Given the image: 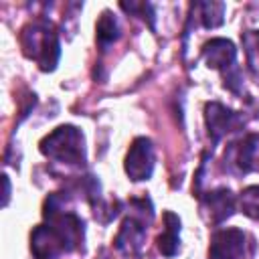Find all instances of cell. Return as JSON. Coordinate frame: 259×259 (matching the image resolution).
Wrapping results in <instances>:
<instances>
[{
  "mask_svg": "<svg viewBox=\"0 0 259 259\" xmlns=\"http://www.w3.org/2000/svg\"><path fill=\"white\" fill-rule=\"evenodd\" d=\"M2 182H4V204H8V198H10V180H8V176H2Z\"/></svg>",
  "mask_w": 259,
  "mask_h": 259,
  "instance_id": "2e32d148",
  "label": "cell"
},
{
  "mask_svg": "<svg viewBox=\"0 0 259 259\" xmlns=\"http://www.w3.org/2000/svg\"><path fill=\"white\" fill-rule=\"evenodd\" d=\"M247 233L235 227L219 229L210 237L208 259H245L247 257Z\"/></svg>",
  "mask_w": 259,
  "mask_h": 259,
  "instance_id": "5b68a950",
  "label": "cell"
},
{
  "mask_svg": "<svg viewBox=\"0 0 259 259\" xmlns=\"http://www.w3.org/2000/svg\"><path fill=\"white\" fill-rule=\"evenodd\" d=\"M132 204L136 206L130 210V214L121 221V227L113 239L115 249L123 257H140L146 245L148 225L152 221V204L148 198H132Z\"/></svg>",
  "mask_w": 259,
  "mask_h": 259,
  "instance_id": "7a4b0ae2",
  "label": "cell"
},
{
  "mask_svg": "<svg viewBox=\"0 0 259 259\" xmlns=\"http://www.w3.org/2000/svg\"><path fill=\"white\" fill-rule=\"evenodd\" d=\"M239 208L253 221H259V186H247L239 194Z\"/></svg>",
  "mask_w": 259,
  "mask_h": 259,
  "instance_id": "5bb4252c",
  "label": "cell"
},
{
  "mask_svg": "<svg viewBox=\"0 0 259 259\" xmlns=\"http://www.w3.org/2000/svg\"><path fill=\"white\" fill-rule=\"evenodd\" d=\"M158 251L164 257H174L180 249V219L172 210L164 212V229L158 235Z\"/></svg>",
  "mask_w": 259,
  "mask_h": 259,
  "instance_id": "8fae6325",
  "label": "cell"
},
{
  "mask_svg": "<svg viewBox=\"0 0 259 259\" xmlns=\"http://www.w3.org/2000/svg\"><path fill=\"white\" fill-rule=\"evenodd\" d=\"M125 174L130 176V180L140 182V180H148L154 172V146L148 138H136L125 154V162H123Z\"/></svg>",
  "mask_w": 259,
  "mask_h": 259,
  "instance_id": "8992f818",
  "label": "cell"
},
{
  "mask_svg": "<svg viewBox=\"0 0 259 259\" xmlns=\"http://www.w3.org/2000/svg\"><path fill=\"white\" fill-rule=\"evenodd\" d=\"M235 204H237V200L229 188L212 190L202 198V208L206 210L210 223H214V225L229 219L235 212Z\"/></svg>",
  "mask_w": 259,
  "mask_h": 259,
  "instance_id": "30bf717a",
  "label": "cell"
},
{
  "mask_svg": "<svg viewBox=\"0 0 259 259\" xmlns=\"http://www.w3.org/2000/svg\"><path fill=\"white\" fill-rule=\"evenodd\" d=\"M30 251L34 259H59L63 253H67V247L63 239L45 223L32 229L30 233Z\"/></svg>",
  "mask_w": 259,
  "mask_h": 259,
  "instance_id": "ba28073f",
  "label": "cell"
},
{
  "mask_svg": "<svg viewBox=\"0 0 259 259\" xmlns=\"http://www.w3.org/2000/svg\"><path fill=\"white\" fill-rule=\"evenodd\" d=\"M225 168L233 174L259 172V134H247L239 142H233L225 152Z\"/></svg>",
  "mask_w": 259,
  "mask_h": 259,
  "instance_id": "277c9868",
  "label": "cell"
},
{
  "mask_svg": "<svg viewBox=\"0 0 259 259\" xmlns=\"http://www.w3.org/2000/svg\"><path fill=\"white\" fill-rule=\"evenodd\" d=\"M204 119H206V127H208V136L210 140L217 144L221 138H225L227 134L235 132L241 123H243V115L229 109L227 105L219 103V101H210L204 105Z\"/></svg>",
  "mask_w": 259,
  "mask_h": 259,
  "instance_id": "52a82bcc",
  "label": "cell"
},
{
  "mask_svg": "<svg viewBox=\"0 0 259 259\" xmlns=\"http://www.w3.org/2000/svg\"><path fill=\"white\" fill-rule=\"evenodd\" d=\"M40 152L63 166H85V138L75 125H59L45 136L40 140Z\"/></svg>",
  "mask_w": 259,
  "mask_h": 259,
  "instance_id": "3957f363",
  "label": "cell"
},
{
  "mask_svg": "<svg viewBox=\"0 0 259 259\" xmlns=\"http://www.w3.org/2000/svg\"><path fill=\"white\" fill-rule=\"evenodd\" d=\"M243 47L251 71L259 77V30H247L243 34Z\"/></svg>",
  "mask_w": 259,
  "mask_h": 259,
  "instance_id": "9a60e30c",
  "label": "cell"
},
{
  "mask_svg": "<svg viewBox=\"0 0 259 259\" xmlns=\"http://www.w3.org/2000/svg\"><path fill=\"white\" fill-rule=\"evenodd\" d=\"M196 18H200L204 28H217L225 20V4L223 2H196L192 6Z\"/></svg>",
  "mask_w": 259,
  "mask_h": 259,
  "instance_id": "4fadbf2b",
  "label": "cell"
},
{
  "mask_svg": "<svg viewBox=\"0 0 259 259\" xmlns=\"http://www.w3.org/2000/svg\"><path fill=\"white\" fill-rule=\"evenodd\" d=\"M20 47L28 59L38 63L40 71H55L61 57V45L59 34L49 20L28 22L20 34Z\"/></svg>",
  "mask_w": 259,
  "mask_h": 259,
  "instance_id": "6da1fadb",
  "label": "cell"
},
{
  "mask_svg": "<svg viewBox=\"0 0 259 259\" xmlns=\"http://www.w3.org/2000/svg\"><path fill=\"white\" fill-rule=\"evenodd\" d=\"M202 59L208 69H217L227 75V69H235L237 49L227 38H210L202 45Z\"/></svg>",
  "mask_w": 259,
  "mask_h": 259,
  "instance_id": "9c48e42d",
  "label": "cell"
},
{
  "mask_svg": "<svg viewBox=\"0 0 259 259\" xmlns=\"http://www.w3.org/2000/svg\"><path fill=\"white\" fill-rule=\"evenodd\" d=\"M95 36H97V45L101 47V51H105L109 45H113L117 38H119V24H117V18L109 12V10H103L99 20H97V26H95Z\"/></svg>",
  "mask_w": 259,
  "mask_h": 259,
  "instance_id": "7c38bea8",
  "label": "cell"
}]
</instances>
